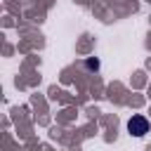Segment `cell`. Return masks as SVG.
I'll return each mask as SVG.
<instances>
[{
	"mask_svg": "<svg viewBox=\"0 0 151 151\" xmlns=\"http://www.w3.org/2000/svg\"><path fill=\"white\" fill-rule=\"evenodd\" d=\"M149 120H146V116H132L130 120H127V132L132 134V137H144L146 132H149Z\"/></svg>",
	"mask_w": 151,
	"mask_h": 151,
	"instance_id": "obj_1",
	"label": "cell"
}]
</instances>
